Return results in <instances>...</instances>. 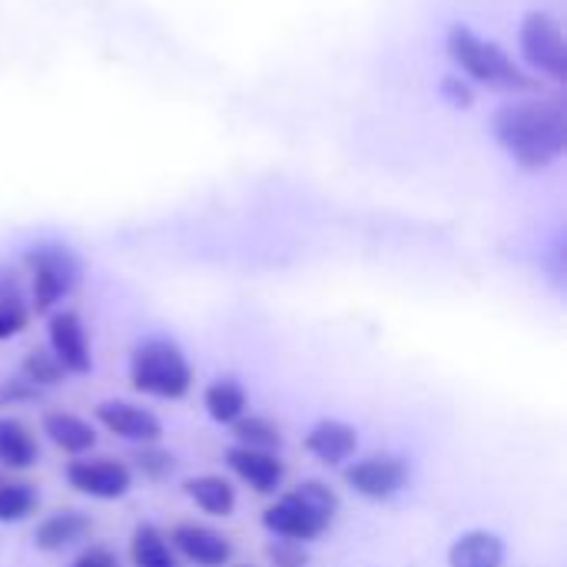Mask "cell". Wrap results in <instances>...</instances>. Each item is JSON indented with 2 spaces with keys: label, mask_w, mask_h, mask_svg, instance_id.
I'll return each mask as SVG.
<instances>
[{
  "label": "cell",
  "mask_w": 567,
  "mask_h": 567,
  "mask_svg": "<svg viewBox=\"0 0 567 567\" xmlns=\"http://www.w3.org/2000/svg\"><path fill=\"white\" fill-rule=\"evenodd\" d=\"M269 561L272 567H309V551H306V545H299V542H272L269 545Z\"/></svg>",
  "instance_id": "cell-26"
},
{
  "label": "cell",
  "mask_w": 567,
  "mask_h": 567,
  "mask_svg": "<svg viewBox=\"0 0 567 567\" xmlns=\"http://www.w3.org/2000/svg\"><path fill=\"white\" fill-rule=\"evenodd\" d=\"M90 528H93V525H90V518H86L83 512L63 508V512L47 515V518L37 525L33 542H37V548H40V551H47V555H60V551H66V548L80 545V542L90 535Z\"/></svg>",
  "instance_id": "cell-14"
},
{
  "label": "cell",
  "mask_w": 567,
  "mask_h": 567,
  "mask_svg": "<svg viewBox=\"0 0 567 567\" xmlns=\"http://www.w3.org/2000/svg\"><path fill=\"white\" fill-rule=\"evenodd\" d=\"M505 565V542L495 532L475 528L452 542L449 567H502Z\"/></svg>",
  "instance_id": "cell-15"
},
{
  "label": "cell",
  "mask_w": 567,
  "mask_h": 567,
  "mask_svg": "<svg viewBox=\"0 0 567 567\" xmlns=\"http://www.w3.org/2000/svg\"><path fill=\"white\" fill-rule=\"evenodd\" d=\"M70 567H120V558H116L110 548H103V545H93V548L80 551V555L73 558V565Z\"/></svg>",
  "instance_id": "cell-27"
},
{
  "label": "cell",
  "mask_w": 567,
  "mask_h": 567,
  "mask_svg": "<svg viewBox=\"0 0 567 567\" xmlns=\"http://www.w3.org/2000/svg\"><path fill=\"white\" fill-rule=\"evenodd\" d=\"M409 482H412V468L399 455H369L346 468V485L369 502H389L402 495Z\"/></svg>",
  "instance_id": "cell-7"
},
{
  "label": "cell",
  "mask_w": 567,
  "mask_h": 567,
  "mask_svg": "<svg viewBox=\"0 0 567 567\" xmlns=\"http://www.w3.org/2000/svg\"><path fill=\"white\" fill-rule=\"evenodd\" d=\"M27 319H30V312H27V302L17 292V286L0 282V342L20 336L27 329Z\"/></svg>",
  "instance_id": "cell-24"
},
{
  "label": "cell",
  "mask_w": 567,
  "mask_h": 567,
  "mask_svg": "<svg viewBox=\"0 0 567 567\" xmlns=\"http://www.w3.org/2000/svg\"><path fill=\"white\" fill-rule=\"evenodd\" d=\"M43 435L66 455H83L96 445V432L90 429V422H83L80 415H70V412H47Z\"/></svg>",
  "instance_id": "cell-16"
},
{
  "label": "cell",
  "mask_w": 567,
  "mask_h": 567,
  "mask_svg": "<svg viewBox=\"0 0 567 567\" xmlns=\"http://www.w3.org/2000/svg\"><path fill=\"white\" fill-rule=\"evenodd\" d=\"M169 545L193 565L199 567H223L233 558V545L226 535H219L216 528L206 525H179L169 535Z\"/></svg>",
  "instance_id": "cell-11"
},
{
  "label": "cell",
  "mask_w": 567,
  "mask_h": 567,
  "mask_svg": "<svg viewBox=\"0 0 567 567\" xmlns=\"http://www.w3.org/2000/svg\"><path fill=\"white\" fill-rule=\"evenodd\" d=\"M339 515V495L326 482H302L266 508L262 525L282 542H316Z\"/></svg>",
  "instance_id": "cell-2"
},
{
  "label": "cell",
  "mask_w": 567,
  "mask_h": 567,
  "mask_svg": "<svg viewBox=\"0 0 567 567\" xmlns=\"http://www.w3.org/2000/svg\"><path fill=\"white\" fill-rule=\"evenodd\" d=\"M37 508V492L27 482H0V525L30 518Z\"/></svg>",
  "instance_id": "cell-22"
},
{
  "label": "cell",
  "mask_w": 567,
  "mask_h": 567,
  "mask_svg": "<svg viewBox=\"0 0 567 567\" xmlns=\"http://www.w3.org/2000/svg\"><path fill=\"white\" fill-rule=\"evenodd\" d=\"M233 439L243 449H256V452H272L279 455L282 449V432L279 425H272L262 415H243L239 422H233Z\"/></svg>",
  "instance_id": "cell-21"
},
{
  "label": "cell",
  "mask_w": 567,
  "mask_h": 567,
  "mask_svg": "<svg viewBox=\"0 0 567 567\" xmlns=\"http://www.w3.org/2000/svg\"><path fill=\"white\" fill-rule=\"evenodd\" d=\"M518 43H522V56L555 76V80H565L567 76V40L561 23L545 13V10H532L525 20H522V33H518Z\"/></svg>",
  "instance_id": "cell-6"
},
{
  "label": "cell",
  "mask_w": 567,
  "mask_h": 567,
  "mask_svg": "<svg viewBox=\"0 0 567 567\" xmlns=\"http://www.w3.org/2000/svg\"><path fill=\"white\" fill-rule=\"evenodd\" d=\"M66 482L80 495H90L96 502H116V498L130 495L133 472L116 458H80V462H70Z\"/></svg>",
  "instance_id": "cell-8"
},
{
  "label": "cell",
  "mask_w": 567,
  "mask_h": 567,
  "mask_svg": "<svg viewBox=\"0 0 567 567\" xmlns=\"http://www.w3.org/2000/svg\"><path fill=\"white\" fill-rule=\"evenodd\" d=\"M203 405H206V415H209L213 422L233 425V422H239V419L249 412V395H246V389H243L236 379L226 375V379H216V382L206 389Z\"/></svg>",
  "instance_id": "cell-18"
},
{
  "label": "cell",
  "mask_w": 567,
  "mask_h": 567,
  "mask_svg": "<svg viewBox=\"0 0 567 567\" xmlns=\"http://www.w3.org/2000/svg\"><path fill=\"white\" fill-rule=\"evenodd\" d=\"M226 462L229 468L236 472L239 482H246L252 492L259 495H272L276 488H282V478H286V465L279 462V455L272 452H256V449H243V445H233L226 452Z\"/></svg>",
  "instance_id": "cell-12"
},
{
  "label": "cell",
  "mask_w": 567,
  "mask_h": 567,
  "mask_svg": "<svg viewBox=\"0 0 567 567\" xmlns=\"http://www.w3.org/2000/svg\"><path fill=\"white\" fill-rule=\"evenodd\" d=\"M130 382L143 395L179 402L193 389V369L173 339L150 336L143 342H136L130 352Z\"/></svg>",
  "instance_id": "cell-3"
},
{
  "label": "cell",
  "mask_w": 567,
  "mask_h": 567,
  "mask_svg": "<svg viewBox=\"0 0 567 567\" xmlns=\"http://www.w3.org/2000/svg\"><path fill=\"white\" fill-rule=\"evenodd\" d=\"M23 262L30 269V292L37 312H50L56 302H63L83 276L80 256L63 243H40L27 249Z\"/></svg>",
  "instance_id": "cell-5"
},
{
  "label": "cell",
  "mask_w": 567,
  "mask_h": 567,
  "mask_svg": "<svg viewBox=\"0 0 567 567\" xmlns=\"http://www.w3.org/2000/svg\"><path fill=\"white\" fill-rule=\"evenodd\" d=\"M96 422L110 435H120V439L136 442V445H156V439L163 435V425H159V419L150 409L133 405V402H123V399L100 402L96 405Z\"/></svg>",
  "instance_id": "cell-10"
},
{
  "label": "cell",
  "mask_w": 567,
  "mask_h": 567,
  "mask_svg": "<svg viewBox=\"0 0 567 567\" xmlns=\"http://www.w3.org/2000/svg\"><path fill=\"white\" fill-rule=\"evenodd\" d=\"M492 133L518 166L545 169L565 153L567 116L551 100H515L495 110Z\"/></svg>",
  "instance_id": "cell-1"
},
{
  "label": "cell",
  "mask_w": 567,
  "mask_h": 567,
  "mask_svg": "<svg viewBox=\"0 0 567 567\" xmlns=\"http://www.w3.org/2000/svg\"><path fill=\"white\" fill-rule=\"evenodd\" d=\"M183 492L189 495V502L213 515V518H229L236 512V488L223 478V475H199V478H189L183 485Z\"/></svg>",
  "instance_id": "cell-17"
},
{
  "label": "cell",
  "mask_w": 567,
  "mask_h": 567,
  "mask_svg": "<svg viewBox=\"0 0 567 567\" xmlns=\"http://www.w3.org/2000/svg\"><path fill=\"white\" fill-rule=\"evenodd\" d=\"M47 332H50V355L60 362L66 375H86L93 369L90 339L83 319L73 309H56L47 322Z\"/></svg>",
  "instance_id": "cell-9"
},
{
  "label": "cell",
  "mask_w": 567,
  "mask_h": 567,
  "mask_svg": "<svg viewBox=\"0 0 567 567\" xmlns=\"http://www.w3.org/2000/svg\"><path fill=\"white\" fill-rule=\"evenodd\" d=\"M449 56L478 83L492 86V90H532L535 80L495 43V40H485L478 37L472 27L465 23H455L449 30Z\"/></svg>",
  "instance_id": "cell-4"
},
{
  "label": "cell",
  "mask_w": 567,
  "mask_h": 567,
  "mask_svg": "<svg viewBox=\"0 0 567 567\" xmlns=\"http://www.w3.org/2000/svg\"><path fill=\"white\" fill-rule=\"evenodd\" d=\"M40 449L37 439L30 435V429L17 419H0V465L23 472L30 465H37Z\"/></svg>",
  "instance_id": "cell-19"
},
{
  "label": "cell",
  "mask_w": 567,
  "mask_h": 567,
  "mask_svg": "<svg viewBox=\"0 0 567 567\" xmlns=\"http://www.w3.org/2000/svg\"><path fill=\"white\" fill-rule=\"evenodd\" d=\"M355 449H359V432L339 419H322L306 435V452L322 465H342L355 455Z\"/></svg>",
  "instance_id": "cell-13"
},
{
  "label": "cell",
  "mask_w": 567,
  "mask_h": 567,
  "mask_svg": "<svg viewBox=\"0 0 567 567\" xmlns=\"http://www.w3.org/2000/svg\"><path fill=\"white\" fill-rule=\"evenodd\" d=\"M63 375H66V372L60 369V362H56L50 352H43V349L27 352V359H23V365H20V379H23L27 385H33L37 392H40V389L60 385Z\"/></svg>",
  "instance_id": "cell-23"
},
{
  "label": "cell",
  "mask_w": 567,
  "mask_h": 567,
  "mask_svg": "<svg viewBox=\"0 0 567 567\" xmlns=\"http://www.w3.org/2000/svg\"><path fill=\"white\" fill-rule=\"evenodd\" d=\"M130 565L133 567H176L169 538L156 525H136L130 538Z\"/></svg>",
  "instance_id": "cell-20"
},
{
  "label": "cell",
  "mask_w": 567,
  "mask_h": 567,
  "mask_svg": "<svg viewBox=\"0 0 567 567\" xmlns=\"http://www.w3.org/2000/svg\"><path fill=\"white\" fill-rule=\"evenodd\" d=\"M133 462H136V472L143 478H150V482H166L176 472V458L166 449H156V445H143L133 455Z\"/></svg>",
  "instance_id": "cell-25"
}]
</instances>
